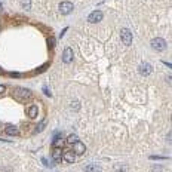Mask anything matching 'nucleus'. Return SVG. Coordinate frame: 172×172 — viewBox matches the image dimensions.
<instances>
[{"label":"nucleus","mask_w":172,"mask_h":172,"mask_svg":"<svg viewBox=\"0 0 172 172\" xmlns=\"http://www.w3.org/2000/svg\"><path fill=\"white\" fill-rule=\"evenodd\" d=\"M150 45H151V48H153L154 51H165V49H166V42L163 40L162 37L153 39V40L150 42Z\"/></svg>","instance_id":"obj_1"},{"label":"nucleus","mask_w":172,"mask_h":172,"mask_svg":"<svg viewBox=\"0 0 172 172\" xmlns=\"http://www.w3.org/2000/svg\"><path fill=\"white\" fill-rule=\"evenodd\" d=\"M15 97L18 99H21V101H28L30 98H31V91L25 89V88H19V89L15 91Z\"/></svg>","instance_id":"obj_2"},{"label":"nucleus","mask_w":172,"mask_h":172,"mask_svg":"<svg viewBox=\"0 0 172 172\" xmlns=\"http://www.w3.org/2000/svg\"><path fill=\"white\" fill-rule=\"evenodd\" d=\"M73 3L71 2H61V5H59V12L61 13H64V15H67V13H70V12L73 11Z\"/></svg>","instance_id":"obj_4"},{"label":"nucleus","mask_w":172,"mask_h":172,"mask_svg":"<svg viewBox=\"0 0 172 172\" xmlns=\"http://www.w3.org/2000/svg\"><path fill=\"white\" fill-rule=\"evenodd\" d=\"M5 131L8 135H12V137H15V135H18L19 134V129H18L15 125H8V126L5 128Z\"/></svg>","instance_id":"obj_11"},{"label":"nucleus","mask_w":172,"mask_h":172,"mask_svg":"<svg viewBox=\"0 0 172 172\" xmlns=\"http://www.w3.org/2000/svg\"><path fill=\"white\" fill-rule=\"evenodd\" d=\"M46 126V122L43 120V122H40V123H39V125H37V128H36V132H40L42 129H43V128Z\"/></svg>","instance_id":"obj_17"},{"label":"nucleus","mask_w":172,"mask_h":172,"mask_svg":"<svg viewBox=\"0 0 172 172\" xmlns=\"http://www.w3.org/2000/svg\"><path fill=\"white\" fill-rule=\"evenodd\" d=\"M120 39H122V42H123V45H126V46H129L132 43V33L129 31L128 28H122V31H120Z\"/></svg>","instance_id":"obj_3"},{"label":"nucleus","mask_w":172,"mask_h":172,"mask_svg":"<svg viewBox=\"0 0 172 172\" xmlns=\"http://www.w3.org/2000/svg\"><path fill=\"white\" fill-rule=\"evenodd\" d=\"M77 139H79V138L76 137V135H70V137L67 138V143H68V144H73V143H76Z\"/></svg>","instance_id":"obj_16"},{"label":"nucleus","mask_w":172,"mask_h":172,"mask_svg":"<svg viewBox=\"0 0 172 172\" xmlns=\"http://www.w3.org/2000/svg\"><path fill=\"white\" fill-rule=\"evenodd\" d=\"M2 9H3V8H2V3H0V11H2Z\"/></svg>","instance_id":"obj_20"},{"label":"nucleus","mask_w":172,"mask_h":172,"mask_svg":"<svg viewBox=\"0 0 172 172\" xmlns=\"http://www.w3.org/2000/svg\"><path fill=\"white\" fill-rule=\"evenodd\" d=\"M53 144H55L57 147H61V145L64 144V139L59 137V135H57V137H53Z\"/></svg>","instance_id":"obj_14"},{"label":"nucleus","mask_w":172,"mask_h":172,"mask_svg":"<svg viewBox=\"0 0 172 172\" xmlns=\"http://www.w3.org/2000/svg\"><path fill=\"white\" fill-rule=\"evenodd\" d=\"M6 91V86L5 85H0V94H3Z\"/></svg>","instance_id":"obj_18"},{"label":"nucleus","mask_w":172,"mask_h":172,"mask_svg":"<svg viewBox=\"0 0 172 172\" xmlns=\"http://www.w3.org/2000/svg\"><path fill=\"white\" fill-rule=\"evenodd\" d=\"M138 71H139L143 76H149L150 73L153 71V67H151L149 63H141L139 64V67H138Z\"/></svg>","instance_id":"obj_6"},{"label":"nucleus","mask_w":172,"mask_h":172,"mask_svg":"<svg viewBox=\"0 0 172 172\" xmlns=\"http://www.w3.org/2000/svg\"><path fill=\"white\" fill-rule=\"evenodd\" d=\"M25 113H27V116H28L30 119H36V117H37V113H39V109H37L36 105H30V107H27Z\"/></svg>","instance_id":"obj_8"},{"label":"nucleus","mask_w":172,"mask_h":172,"mask_svg":"<svg viewBox=\"0 0 172 172\" xmlns=\"http://www.w3.org/2000/svg\"><path fill=\"white\" fill-rule=\"evenodd\" d=\"M85 172H101V168L98 165H88L85 168Z\"/></svg>","instance_id":"obj_12"},{"label":"nucleus","mask_w":172,"mask_h":172,"mask_svg":"<svg viewBox=\"0 0 172 172\" xmlns=\"http://www.w3.org/2000/svg\"><path fill=\"white\" fill-rule=\"evenodd\" d=\"M73 59V51H71V48H65L63 52V61L64 63H70Z\"/></svg>","instance_id":"obj_9"},{"label":"nucleus","mask_w":172,"mask_h":172,"mask_svg":"<svg viewBox=\"0 0 172 172\" xmlns=\"http://www.w3.org/2000/svg\"><path fill=\"white\" fill-rule=\"evenodd\" d=\"M21 5L25 11H30L31 9V0H21Z\"/></svg>","instance_id":"obj_15"},{"label":"nucleus","mask_w":172,"mask_h":172,"mask_svg":"<svg viewBox=\"0 0 172 172\" xmlns=\"http://www.w3.org/2000/svg\"><path fill=\"white\" fill-rule=\"evenodd\" d=\"M63 159L65 162H68V163H74L76 162V153L74 151H65L63 154Z\"/></svg>","instance_id":"obj_10"},{"label":"nucleus","mask_w":172,"mask_h":172,"mask_svg":"<svg viewBox=\"0 0 172 172\" xmlns=\"http://www.w3.org/2000/svg\"><path fill=\"white\" fill-rule=\"evenodd\" d=\"M71 145H73V151H74L76 154H83V153H85L86 151V147H85V144L83 143H80V141H79V139H77V141H76V143H73L71 144Z\"/></svg>","instance_id":"obj_5"},{"label":"nucleus","mask_w":172,"mask_h":172,"mask_svg":"<svg viewBox=\"0 0 172 172\" xmlns=\"http://www.w3.org/2000/svg\"><path fill=\"white\" fill-rule=\"evenodd\" d=\"M48 45H49V48H52V46H53V39H49V40H48Z\"/></svg>","instance_id":"obj_19"},{"label":"nucleus","mask_w":172,"mask_h":172,"mask_svg":"<svg viewBox=\"0 0 172 172\" xmlns=\"http://www.w3.org/2000/svg\"><path fill=\"white\" fill-rule=\"evenodd\" d=\"M103 19V13L99 11H95V12H92L91 15L88 17V23H91V24H97V23H99Z\"/></svg>","instance_id":"obj_7"},{"label":"nucleus","mask_w":172,"mask_h":172,"mask_svg":"<svg viewBox=\"0 0 172 172\" xmlns=\"http://www.w3.org/2000/svg\"><path fill=\"white\" fill-rule=\"evenodd\" d=\"M61 154H63V153H61V149H59V147H57V149L53 150V154H52L53 160H59V159H61Z\"/></svg>","instance_id":"obj_13"}]
</instances>
